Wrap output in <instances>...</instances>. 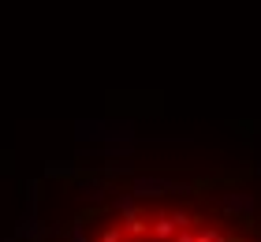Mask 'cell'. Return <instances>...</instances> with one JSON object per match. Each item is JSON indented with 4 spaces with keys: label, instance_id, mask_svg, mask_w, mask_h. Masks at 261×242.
<instances>
[{
    "label": "cell",
    "instance_id": "obj_12",
    "mask_svg": "<svg viewBox=\"0 0 261 242\" xmlns=\"http://www.w3.org/2000/svg\"><path fill=\"white\" fill-rule=\"evenodd\" d=\"M168 216H172V224L179 227V231H187V227H194V212H191V209H172Z\"/></svg>",
    "mask_w": 261,
    "mask_h": 242
},
{
    "label": "cell",
    "instance_id": "obj_11",
    "mask_svg": "<svg viewBox=\"0 0 261 242\" xmlns=\"http://www.w3.org/2000/svg\"><path fill=\"white\" fill-rule=\"evenodd\" d=\"M67 242H90V235H86V216L71 220V227H67Z\"/></svg>",
    "mask_w": 261,
    "mask_h": 242
},
{
    "label": "cell",
    "instance_id": "obj_5",
    "mask_svg": "<svg viewBox=\"0 0 261 242\" xmlns=\"http://www.w3.org/2000/svg\"><path fill=\"white\" fill-rule=\"evenodd\" d=\"M120 231H123L127 242H146V238H149V216H146V212L127 216V220H120Z\"/></svg>",
    "mask_w": 261,
    "mask_h": 242
},
{
    "label": "cell",
    "instance_id": "obj_9",
    "mask_svg": "<svg viewBox=\"0 0 261 242\" xmlns=\"http://www.w3.org/2000/svg\"><path fill=\"white\" fill-rule=\"evenodd\" d=\"M97 175H101V179H109V183H116V179H123V175L135 179L138 172H135V164H130V160H112V164H101V168H97Z\"/></svg>",
    "mask_w": 261,
    "mask_h": 242
},
{
    "label": "cell",
    "instance_id": "obj_14",
    "mask_svg": "<svg viewBox=\"0 0 261 242\" xmlns=\"http://www.w3.org/2000/svg\"><path fill=\"white\" fill-rule=\"evenodd\" d=\"M97 242H127V238H123V231H120V224H109V227L101 231Z\"/></svg>",
    "mask_w": 261,
    "mask_h": 242
},
{
    "label": "cell",
    "instance_id": "obj_13",
    "mask_svg": "<svg viewBox=\"0 0 261 242\" xmlns=\"http://www.w3.org/2000/svg\"><path fill=\"white\" fill-rule=\"evenodd\" d=\"M194 231H198V242H220V227L217 224H201V227H194Z\"/></svg>",
    "mask_w": 261,
    "mask_h": 242
},
{
    "label": "cell",
    "instance_id": "obj_1",
    "mask_svg": "<svg viewBox=\"0 0 261 242\" xmlns=\"http://www.w3.org/2000/svg\"><path fill=\"white\" fill-rule=\"evenodd\" d=\"M71 135H75L79 145H135L138 135H135V123L127 119H105V116H86V119H75L71 123Z\"/></svg>",
    "mask_w": 261,
    "mask_h": 242
},
{
    "label": "cell",
    "instance_id": "obj_6",
    "mask_svg": "<svg viewBox=\"0 0 261 242\" xmlns=\"http://www.w3.org/2000/svg\"><path fill=\"white\" fill-rule=\"evenodd\" d=\"M112 205V212L120 216V220H127V216H135V212H142V201L135 198L130 190H116V198L109 201Z\"/></svg>",
    "mask_w": 261,
    "mask_h": 242
},
{
    "label": "cell",
    "instance_id": "obj_7",
    "mask_svg": "<svg viewBox=\"0 0 261 242\" xmlns=\"http://www.w3.org/2000/svg\"><path fill=\"white\" fill-rule=\"evenodd\" d=\"M175 235H179V227L172 224V216L168 212H157L149 220V238H161V242H172Z\"/></svg>",
    "mask_w": 261,
    "mask_h": 242
},
{
    "label": "cell",
    "instance_id": "obj_17",
    "mask_svg": "<svg viewBox=\"0 0 261 242\" xmlns=\"http://www.w3.org/2000/svg\"><path fill=\"white\" fill-rule=\"evenodd\" d=\"M254 175H257V179H261V160H257V164H254Z\"/></svg>",
    "mask_w": 261,
    "mask_h": 242
},
{
    "label": "cell",
    "instance_id": "obj_8",
    "mask_svg": "<svg viewBox=\"0 0 261 242\" xmlns=\"http://www.w3.org/2000/svg\"><path fill=\"white\" fill-rule=\"evenodd\" d=\"M82 175V168H79V160H49L45 164V179H75Z\"/></svg>",
    "mask_w": 261,
    "mask_h": 242
},
{
    "label": "cell",
    "instance_id": "obj_2",
    "mask_svg": "<svg viewBox=\"0 0 261 242\" xmlns=\"http://www.w3.org/2000/svg\"><path fill=\"white\" fill-rule=\"evenodd\" d=\"M130 194H135L138 201H149V198H164V194H194V183L175 179V175H146V172H138L130 179Z\"/></svg>",
    "mask_w": 261,
    "mask_h": 242
},
{
    "label": "cell",
    "instance_id": "obj_16",
    "mask_svg": "<svg viewBox=\"0 0 261 242\" xmlns=\"http://www.w3.org/2000/svg\"><path fill=\"white\" fill-rule=\"evenodd\" d=\"M220 242H239V238H235V235H228V231H224V235H220Z\"/></svg>",
    "mask_w": 261,
    "mask_h": 242
},
{
    "label": "cell",
    "instance_id": "obj_10",
    "mask_svg": "<svg viewBox=\"0 0 261 242\" xmlns=\"http://www.w3.org/2000/svg\"><path fill=\"white\" fill-rule=\"evenodd\" d=\"M97 156H101L105 164H112V160H130V156H135V145H101Z\"/></svg>",
    "mask_w": 261,
    "mask_h": 242
},
{
    "label": "cell",
    "instance_id": "obj_3",
    "mask_svg": "<svg viewBox=\"0 0 261 242\" xmlns=\"http://www.w3.org/2000/svg\"><path fill=\"white\" fill-rule=\"evenodd\" d=\"M75 198L82 205H109L116 198V183H109L101 175H79L75 179Z\"/></svg>",
    "mask_w": 261,
    "mask_h": 242
},
{
    "label": "cell",
    "instance_id": "obj_18",
    "mask_svg": "<svg viewBox=\"0 0 261 242\" xmlns=\"http://www.w3.org/2000/svg\"><path fill=\"white\" fill-rule=\"evenodd\" d=\"M4 242H15V238H4Z\"/></svg>",
    "mask_w": 261,
    "mask_h": 242
},
{
    "label": "cell",
    "instance_id": "obj_4",
    "mask_svg": "<svg viewBox=\"0 0 261 242\" xmlns=\"http://www.w3.org/2000/svg\"><path fill=\"white\" fill-rule=\"evenodd\" d=\"M217 205H220V212L235 216V220H254L257 216V194H250V190H224Z\"/></svg>",
    "mask_w": 261,
    "mask_h": 242
},
{
    "label": "cell",
    "instance_id": "obj_15",
    "mask_svg": "<svg viewBox=\"0 0 261 242\" xmlns=\"http://www.w3.org/2000/svg\"><path fill=\"white\" fill-rule=\"evenodd\" d=\"M172 242H198V231H194V227H187V231H179Z\"/></svg>",
    "mask_w": 261,
    "mask_h": 242
}]
</instances>
